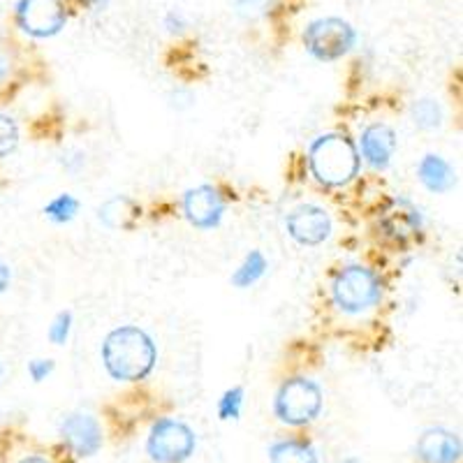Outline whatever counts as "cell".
Masks as SVG:
<instances>
[{
  "mask_svg": "<svg viewBox=\"0 0 463 463\" xmlns=\"http://www.w3.org/2000/svg\"><path fill=\"white\" fill-rule=\"evenodd\" d=\"M86 5H90L93 7V10H102V7H107V3H109V0H84Z\"/></svg>",
  "mask_w": 463,
  "mask_h": 463,
  "instance_id": "27",
  "label": "cell"
},
{
  "mask_svg": "<svg viewBox=\"0 0 463 463\" xmlns=\"http://www.w3.org/2000/svg\"><path fill=\"white\" fill-rule=\"evenodd\" d=\"M16 24L28 35L47 40L63 31L68 24V12L61 0H19Z\"/></svg>",
  "mask_w": 463,
  "mask_h": 463,
  "instance_id": "7",
  "label": "cell"
},
{
  "mask_svg": "<svg viewBox=\"0 0 463 463\" xmlns=\"http://www.w3.org/2000/svg\"><path fill=\"white\" fill-rule=\"evenodd\" d=\"M53 369H56V364H53L52 359H33V362L28 364V373H31L33 383H43V380H47L49 375L53 373Z\"/></svg>",
  "mask_w": 463,
  "mask_h": 463,
  "instance_id": "24",
  "label": "cell"
},
{
  "mask_svg": "<svg viewBox=\"0 0 463 463\" xmlns=\"http://www.w3.org/2000/svg\"><path fill=\"white\" fill-rule=\"evenodd\" d=\"M77 213H80V200L70 195V193L53 197V200L44 206V216L52 222H56V225H65V222L74 221Z\"/></svg>",
  "mask_w": 463,
  "mask_h": 463,
  "instance_id": "18",
  "label": "cell"
},
{
  "mask_svg": "<svg viewBox=\"0 0 463 463\" xmlns=\"http://www.w3.org/2000/svg\"><path fill=\"white\" fill-rule=\"evenodd\" d=\"M288 234L301 246H320L332 237V218L316 204L297 206L285 221Z\"/></svg>",
  "mask_w": 463,
  "mask_h": 463,
  "instance_id": "8",
  "label": "cell"
},
{
  "mask_svg": "<svg viewBox=\"0 0 463 463\" xmlns=\"http://www.w3.org/2000/svg\"><path fill=\"white\" fill-rule=\"evenodd\" d=\"M362 156L357 146L343 132L322 135L308 148V167L317 184L326 188H341L347 185L359 174Z\"/></svg>",
  "mask_w": 463,
  "mask_h": 463,
  "instance_id": "2",
  "label": "cell"
},
{
  "mask_svg": "<svg viewBox=\"0 0 463 463\" xmlns=\"http://www.w3.org/2000/svg\"><path fill=\"white\" fill-rule=\"evenodd\" d=\"M0 375H3V366H0Z\"/></svg>",
  "mask_w": 463,
  "mask_h": 463,
  "instance_id": "31",
  "label": "cell"
},
{
  "mask_svg": "<svg viewBox=\"0 0 463 463\" xmlns=\"http://www.w3.org/2000/svg\"><path fill=\"white\" fill-rule=\"evenodd\" d=\"M185 221L197 230H213L225 213V197L213 185H197L184 195Z\"/></svg>",
  "mask_w": 463,
  "mask_h": 463,
  "instance_id": "9",
  "label": "cell"
},
{
  "mask_svg": "<svg viewBox=\"0 0 463 463\" xmlns=\"http://www.w3.org/2000/svg\"><path fill=\"white\" fill-rule=\"evenodd\" d=\"M412 118H415L417 126L424 128V130H436L442 121V111L440 107H438V102L424 98V100H417L415 105H412Z\"/></svg>",
  "mask_w": 463,
  "mask_h": 463,
  "instance_id": "19",
  "label": "cell"
},
{
  "mask_svg": "<svg viewBox=\"0 0 463 463\" xmlns=\"http://www.w3.org/2000/svg\"><path fill=\"white\" fill-rule=\"evenodd\" d=\"M334 304L343 313H357L369 311L383 297V283L375 276V271L362 267V264H350L343 267L332 283Z\"/></svg>",
  "mask_w": 463,
  "mask_h": 463,
  "instance_id": "4",
  "label": "cell"
},
{
  "mask_svg": "<svg viewBox=\"0 0 463 463\" xmlns=\"http://www.w3.org/2000/svg\"><path fill=\"white\" fill-rule=\"evenodd\" d=\"M156 343L135 325L116 326L102 341V364L118 383H139L156 369Z\"/></svg>",
  "mask_w": 463,
  "mask_h": 463,
  "instance_id": "1",
  "label": "cell"
},
{
  "mask_svg": "<svg viewBox=\"0 0 463 463\" xmlns=\"http://www.w3.org/2000/svg\"><path fill=\"white\" fill-rule=\"evenodd\" d=\"M19 144V128H16L14 118L0 114V158L10 156Z\"/></svg>",
  "mask_w": 463,
  "mask_h": 463,
  "instance_id": "21",
  "label": "cell"
},
{
  "mask_svg": "<svg viewBox=\"0 0 463 463\" xmlns=\"http://www.w3.org/2000/svg\"><path fill=\"white\" fill-rule=\"evenodd\" d=\"M269 463H317V452L304 438H289L269 448Z\"/></svg>",
  "mask_w": 463,
  "mask_h": 463,
  "instance_id": "15",
  "label": "cell"
},
{
  "mask_svg": "<svg viewBox=\"0 0 463 463\" xmlns=\"http://www.w3.org/2000/svg\"><path fill=\"white\" fill-rule=\"evenodd\" d=\"M5 74H7V61L5 58H0V80H3Z\"/></svg>",
  "mask_w": 463,
  "mask_h": 463,
  "instance_id": "29",
  "label": "cell"
},
{
  "mask_svg": "<svg viewBox=\"0 0 463 463\" xmlns=\"http://www.w3.org/2000/svg\"><path fill=\"white\" fill-rule=\"evenodd\" d=\"M267 258H264L260 250H250V253L246 255V260L241 262V267H239L237 271H234V276H232V285L239 289L250 288V285H255L264 274H267Z\"/></svg>",
  "mask_w": 463,
  "mask_h": 463,
  "instance_id": "17",
  "label": "cell"
},
{
  "mask_svg": "<svg viewBox=\"0 0 463 463\" xmlns=\"http://www.w3.org/2000/svg\"><path fill=\"white\" fill-rule=\"evenodd\" d=\"M63 442L77 457H93L102 448V427L89 412H72L61 424Z\"/></svg>",
  "mask_w": 463,
  "mask_h": 463,
  "instance_id": "10",
  "label": "cell"
},
{
  "mask_svg": "<svg viewBox=\"0 0 463 463\" xmlns=\"http://www.w3.org/2000/svg\"><path fill=\"white\" fill-rule=\"evenodd\" d=\"M279 0H234V7L246 19H260L274 10Z\"/></svg>",
  "mask_w": 463,
  "mask_h": 463,
  "instance_id": "23",
  "label": "cell"
},
{
  "mask_svg": "<svg viewBox=\"0 0 463 463\" xmlns=\"http://www.w3.org/2000/svg\"><path fill=\"white\" fill-rule=\"evenodd\" d=\"M19 463H52V461L44 457H35V454H33V457H26L24 461H19Z\"/></svg>",
  "mask_w": 463,
  "mask_h": 463,
  "instance_id": "28",
  "label": "cell"
},
{
  "mask_svg": "<svg viewBox=\"0 0 463 463\" xmlns=\"http://www.w3.org/2000/svg\"><path fill=\"white\" fill-rule=\"evenodd\" d=\"M357 43V33L353 24L338 16H326V19H316L306 26L304 31V47L313 58L322 63H332L345 56Z\"/></svg>",
  "mask_w": 463,
  "mask_h": 463,
  "instance_id": "5",
  "label": "cell"
},
{
  "mask_svg": "<svg viewBox=\"0 0 463 463\" xmlns=\"http://www.w3.org/2000/svg\"><path fill=\"white\" fill-rule=\"evenodd\" d=\"M420 216H415V211L412 209L390 211V216L383 221L384 234H387L392 241L399 243H405L411 237H415L417 232H420Z\"/></svg>",
  "mask_w": 463,
  "mask_h": 463,
  "instance_id": "16",
  "label": "cell"
},
{
  "mask_svg": "<svg viewBox=\"0 0 463 463\" xmlns=\"http://www.w3.org/2000/svg\"><path fill=\"white\" fill-rule=\"evenodd\" d=\"M146 452L156 463H184L195 452V433L181 420L163 417L151 427Z\"/></svg>",
  "mask_w": 463,
  "mask_h": 463,
  "instance_id": "6",
  "label": "cell"
},
{
  "mask_svg": "<svg viewBox=\"0 0 463 463\" xmlns=\"http://www.w3.org/2000/svg\"><path fill=\"white\" fill-rule=\"evenodd\" d=\"M165 24H167L169 31H181V26H184V19H181L176 12H169L167 19H165Z\"/></svg>",
  "mask_w": 463,
  "mask_h": 463,
  "instance_id": "25",
  "label": "cell"
},
{
  "mask_svg": "<svg viewBox=\"0 0 463 463\" xmlns=\"http://www.w3.org/2000/svg\"><path fill=\"white\" fill-rule=\"evenodd\" d=\"M322 387L311 378H288L276 392L274 415L288 427H306L322 411Z\"/></svg>",
  "mask_w": 463,
  "mask_h": 463,
  "instance_id": "3",
  "label": "cell"
},
{
  "mask_svg": "<svg viewBox=\"0 0 463 463\" xmlns=\"http://www.w3.org/2000/svg\"><path fill=\"white\" fill-rule=\"evenodd\" d=\"M7 288H10V269H7V264L0 262V295H3Z\"/></svg>",
  "mask_w": 463,
  "mask_h": 463,
  "instance_id": "26",
  "label": "cell"
},
{
  "mask_svg": "<svg viewBox=\"0 0 463 463\" xmlns=\"http://www.w3.org/2000/svg\"><path fill=\"white\" fill-rule=\"evenodd\" d=\"M70 332H72V313L61 311L53 317L52 326H49V341L53 345H65L70 338Z\"/></svg>",
  "mask_w": 463,
  "mask_h": 463,
  "instance_id": "22",
  "label": "cell"
},
{
  "mask_svg": "<svg viewBox=\"0 0 463 463\" xmlns=\"http://www.w3.org/2000/svg\"><path fill=\"white\" fill-rule=\"evenodd\" d=\"M139 216H142L139 204L126 195L111 197V200H107L100 206V221L109 230H132V227L137 225Z\"/></svg>",
  "mask_w": 463,
  "mask_h": 463,
  "instance_id": "14",
  "label": "cell"
},
{
  "mask_svg": "<svg viewBox=\"0 0 463 463\" xmlns=\"http://www.w3.org/2000/svg\"><path fill=\"white\" fill-rule=\"evenodd\" d=\"M396 132L384 123H373L362 132L359 148H362L364 160L373 169H387L396 153Z\"/></svg>",
  "mask_w": 463,
  "mask_h": 463,
  "instance_id": "11",
  "label": "cell"
},
{
  "mask_svg": "<svg viewBox=\"0 0 463 463\" xmlns=\"http://www.w3.org/2000/svg\"><path fill=\"white\" fill-rule=\"evenodd\" d=\"M345 463H359V461H357V458H347Z\"/></svg>",
  "mask_w": 463,
  "mask_h": 463,
  "instance_id": "30",
  "label": "cell"
},
{
  "mask_svg": "<svg viewBox=\"0 0 463 463\" xmlns=\"http://www.w3.org/2000/svg\"><path fill=\"white\" fill-rule=\"evenodd\" d=\"M243 387H232L227 390L225 394L218 399V417L222 421H230V420H239L241 417V408H243Z\"/></svg>",
  "mask_w": 463,
  "mask_h": 463,
  "instance_id": "20",
  "label": "cell"
},
{
  "mask_svg": "<svg viewBox=\"0 0 463 463\" xmlns=\"http://www.w3.org/2000/svg\"><path fill=\"white\" fill-rule=\"evenodd\" d=\"M417 457L424 463H457L461 458V440L448 429H429L417 440Z\"/></svg>",
  "mask_w": 463,
  "mask_h": 463,
  "instance_id": "12",
  "label": "cell"
},
{
  "mask_svg": "<svg viewBox=\"0 0 463 463\" xmlns=\"http://www.w3.org/2000/svg\"><path fill=\"white\" fill-rule=\"evenodd\" d=\"M417 176H420L421 185L431 193H449L457 185V172L452 165L440 156H424L417 165Z\"/></svg>",
  "mask_w": 463,
  "mask_h": 463,
  "instance_id": "13",
  "label": "cell"
}]
</instances>
